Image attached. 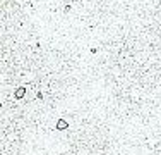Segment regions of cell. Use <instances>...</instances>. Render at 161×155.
Instances as JSON below:
<instances>
[{
    "label": "cell",
    "instance_id": "cell-1",
    "mask_svg": "<svg viewBox=\"0 0 161 155\" xmlns=\"http://www.w3.org/2000/svg\"><path fill=\"white\" fill-rule=\"evenodd\" d=\"M55 127L58 129V131H63V129H67V127H69V122H67L65 119H58V122H57Z\"/></svg>",
    "mask_w": 161,
    "mask_h": 155
},
{
    "label": "cell",
    "instance_id": "cell-2",
    "mask_svg": "<svg viewBox=\"0 0 161 155\" xmlns=\"http://www.w3.org/2000/svg\"><path fill=\"white\" fill-rule=\"evenodd\" d=\"M24 95H26V88H24V86H19V88L15 90V93H14V97H15L17 100H19V98H22Z\"/></svg>",
    "mask_w": 161,
    "mask_h": 155
}]
</instances>
